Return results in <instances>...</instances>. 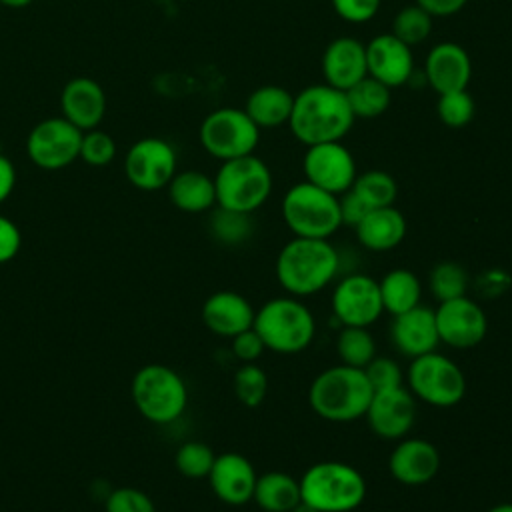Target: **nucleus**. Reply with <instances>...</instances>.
I'll list each match as a JSON object with an SVG mask.
<instances>
[{
	"mask_svg": "<svg viewBox=\"0 0 512 512\" xmlns=\"http://www.w3.org/2000/svg\"><path fill=\"white\" fill-rule=\"evenodd\" d=\"M406 382L416 400L434 408L456 406L466 394L462 368L436 350L410 360Z\"/></svg>",
	"mask_w": 512,
	"mask_h": 512,
	"instance_id": "nucleus-9",
	"label": "nucleus"
},
{
	"mask_svg": "<svg viewBox=\"0 0 512 512\" xmlns=\"http://www.w3.org/2000/svg\"><path fill=\"white\" fill-rule=\"evenodd\" d=\"M378 288L384 312H388L390 316L402 314L418 306L422 298V282L408 268H394L386 272L378 280Z\"/></svg>",
	"mask_w": 512,
	"mask_h": 512,
	"instance_id": "nucleus-29",
	"label": "nucleus"
},
{
	"mask_svg": "<svg viewBox=\"0 0 512 512\" xmlns=\"http://www.w3.org/2000/svg\"><path fill=\"white\" fill-rule=\"evenodd\" d=\"M368 428L382 440H402L416 420V398L402 384L376 390L364 414Z\"/></svg>",
	"mask_w": 512,
	"mask_h": 512,
	"instance_id": "nucleus-16",
	"label": "nucleus"
},
{
	"mask_svg": "<svg viewBox=\"0 0 512 512\" xmlns=\"http://www.w3.org/2000/svg\"><path fill=\"white\" fill-rule=\"evenodd\" d=\"M20 244L22 236L18 226L10 218L0 216V264L12 260L18 254Z\"/></svg>",
	"mask_w": 512,
	"mask_h": 512,
	"instance_id": "nucleus-46",
	"label": "nucleus"
},
{
	"mask_svg": "<svg viewBox=\"0 0 512 512\" xmlns=\"http://www.w3.org/2000/svg\"><path fill=\"white\" fill-rule=\"evenodd\" d=\"M390 338L394 348L410 360L436 350L440 338L436 330L434 310L418 304L402 314L392 316Z\"/></svg>",
	"mask_w": 512,
	"mask_h": 512,
	"instance_id": "nucleus-20",
	"label": "nucleus"
},
{
	"mask_svg": "<svg viewBox=\"0 0 512 512\" xmlns=\"http://www.w3.org/2000/svg\"><path fill=\"white\" fill-rule=\"evenodd\" d=\"M320 66H322L324 82L346 92L358 80L368 76L366 44H362L352 36L334 38L324 48Z\"/></svg>",
	"mask_w": 512,
	"mask_h": 512,
	"instance_id": "nucleus-21",
	"label": "nucleus"
},
{
	"mask_svg": "<svg viewBox=\"0 0 512 512\" xmlns=\"http://www.w3.org/2000/svg\"><path fill=\"white\" fill-rule=\"evenodd\" d=\"M256 470L252 462L240 452L218 454L208 474L214 496L228 506H244L254 496Z\"/></svg>",
	"mask_w": 512,
	"mask_h": 512,
	"instance_id": "nucleus-18",
	"label": "nucleus"
},
{
	"mask_svg": "<svg viewBox=\"0 0 512 512\" xmlns=\"http://www.w3.org/2000/svg\"><path fill=\"white\" fill-rule=\"evenodd\" d=\"M390 32L412 48L414 44L424 42L432 32V16L426 10H422L418 4L404 6L394 16Z\"/></svg>",
	"mask_w": 512,
	"mask_h": 512,
	"instance_id": "nucleus-35",
	"label": "nucleus"
},
{
	"mask_svg": "<svg viewBox=\"0 0 512 512\" xmlns=\"http://www.w3.org/2000/svg\"><path fill=\"white\" fill-rule=\"evenodd\" d=\"M474 98L466 90H454L446 94H438L436 102V114L442 124L448 128H462L474 118Z\"/></svg>",
	"mask_w": 512,
	"mask_h": 512,
	"instance_id": "nucleus-38",
	"label": "nucleus"
},
{
	"mask_svg": "<svg viewBox=\"0 0 512 512\" xmlns=\"http://www.w3.org/2000/svg\"><path fill=\"white\" fill-rule=\"evenodd\" d=\"M14 184H16L14 164L0 154V202H4L12 194Z\"/></svg>",
	"mask_w": 512,
	"mask_h": 512,
	"instance_id": "nucleus-48",
	"label": "nucleus"
},
{
	"mask_svg": "<svg viewBox=\"0 0 512 512\" xmlns=\"http://www.w3.org/2000/svg\"><path fill=\"white\" fill-rule=\"evenodd\" d=\"M434 318L440 342L456 350L474 348L488 334V316L468 294L438 302Z\"/></svg>",
	"mask_w": 512,
	"mask_h": 512,
	"instance_id": "nucleus-13",
	"label": "nucleus"
},
{
	"mask_svg": "<svg viewBox=\"0 0 512 512\" xmlns=\"http://www.w3.org/2000/svg\"><path fill=\"white\" fill-rule=\"evenodd\" d=\"M216 204L226 210L256 212L272 192V174L254 154L224 160L214 176Z\"/></svg>",
	"mask_w": 512,
	"mask_h": 512,
	"instance_id": "nucleus-6",
	"label": "nucleus"
},
{
	"mask_svg": "<svg viewBox=\"0 0 512 512\" xmlns=\"http://www.w3.org/2000/svg\"><path fill=\"white\" fill-rule=\"evenodd\" d=\"M372 394L374 390L362 368L336 364L314 376L308 388V404L322 420L344 424L364 418Z\"/></svg>",
	"mask_w": 512,
	"mask_h": 512,
	"instance_id": "nucleus-3",
	"label": "nucleus"
},
{
	"mask_svg": "<svg viewBox=\"0 0 512 512\" xmlns=\"http://www.w3.org/2000/svg\"><path fill=\"white\" fill-rule=\"evenodd\" d=\"M124 172L136 188L146 192L160 190L176 174V152L162 138H142L130 146L124 158Z\"/></svg>",
	"mask_w": 512,
	"mask_h": 512,
	"instance_id": "nucleus-15",
	"label": "nucleus"
},
{
	"mask_svg": "<svg viewBox=\"0 0 512 512\" xmlns=\"http://www.w3.org/2000/svg\"><path fill=\"white\" fill-rule=\"evenodd\" d=\"M34 0H0L2 6H8V8H24L28 4H32Z\"/></svg>",
	"mask_w": 512,
	"mask_h": 512,
	"instance_id": "nucleus-49",
	"label": "nucleus"
},
{
	"mask_svg": "<svg viewBox=\"0 0 512 512\" xmlns=\"http://www.w3.org/2000/svg\"><path fill=\"white\" fill-rule=\"evenodd\" d=\"M338 206H340L342 224H346L350 228H356L358 222L370 212V208L360 200V196L354 190H346L344 194H340Z\"/></svg>",
	"mask_w": 512,
	"mask_h": 512,
	"instance_id": "nucleus-45",
	"label": "nucleus"
},
{
	"mask_svg": "<svg viewBox=\"0 0 512 512\" xmlns=\"http://www.w3.org/2000/svg\"><path fill=\"white\" fill-rule=\"evenodd\" d=\"M468 0H416V4L426 10L432 18L434 16H452L456 12H460L466 6Z\"/></svg>",
	"mask_w": 512,
	"mask_h": 512,
	"instance_id": "nucleus-47",
	"label": "nucleus"
},
{
	"mask_svg": "<svg viewBox=\"0 0 512 512\" xmlns=\"http://www.w3.org/2000/svg\"><path fill=\"white\" fill-rule=\"evenodd\" d=\"M336 354L340 364L364 368L376 356V340L368 328L340 326L336 336Z\"/></svg>",
	"mask_w": 512,
	"mask_h": 512,
	"instance_id": "nucleus-31",
	"label": "nucleus"
},
{
	"mask_svg": "<svg viewBox=\"0 0 512 512\" xmlns=\"http://www.w3.org/2000/svg\"><path fill=\"white\" fill-rule=\"evenodd\" d=\"M168 196L172 204L182 212H206L216 204L214 178L200 170L176 172L168 182Z\"/></svg>",
	"mask_w": 512,
	"mask_h": 512,
	"instance_id": "nucleus-26",
	"label": "nucleus"
},
{
	"mask_svg": "<svg viewBox=\"0 0 512 512\" xmlns=\"http://www.w3.org/2000/svg\"><path fill=\"white\" fill-rule=\"evenodd\" d=\"M354 114L344 90L330 84H312L294 96L288 126L306 146L340 142L354 124Z\"/></svg>",
	"mask_w": 512,
	"mask_h": 512,
	"instance_id": "nucleus-2",
	"label": "nucleus"
},
{
	"mask_svg": "<svg viewBox=\"0 0 512 512\" xmlns=\"http://www.w3.org/2000/svg\"><path fill=\"white\" fill-rule=\"evenodd\" d=\"M350 190H354L370 210L392 206L398 196V184L394 176L386 170H366L362 174H356Z\"/></svg>",
	"mask_w": 512,
	"mask_h": 512,
	"instance_id": "nucleus-32",
	"label": "nucleus"
},
{
	"mask_svg": "<svg viewBox=\"0 0 512 512\" xmlns=\"http://www.w3.org/2000/svg\"><path fill=\"white\" fill-rule=\"evenodd\" d=\"M300 482V498L318 512H352L366 498V480L358 468L340 460L308 466Z\"/></svg>",
	"mask_w": 512,
	"mask_h": 512,
	"instance_id": "nucleus-4",
	"label": "nucleus"
},
{
	"mask_svg": "<svg viewBox=\"0 0 512 512\" xmlns=\"http://www.w3.org/2000/svg\"><path fill=\"white\" fill-rule=\"evenodd\" d=\"M116 156V142L114 138L98 128L82 132L80 142V158L90 166H106Z\"/></svg>",
	"mask_w": 512,
	"mask_h": 512,
	"instance_id": "nucleus-39",
	"label": "nucleus"
},
{
	"mask_svg": "<svg viewBox=\"0 0 512 512\" xmlns=\"http://www.w3.org/2000/svg\"><path fill=\"white\" fill-rule=\"evenodd\" d=\"M232 340V354L242 362V364H252L256 360H260V356L264 354L266 346L262 342V338L258 336V332L254 328H248L240 334H236Z\"/></svg>",
	"mask_w": 512,
	"mask_h": 512,
	"instance_id": "nucleus-43",
	"label": "nucleus"
},
{
	"mask_svg": "<svg viewBox=\"0 0 512 512\" xmlns=\"http://www.w3.org/2000/svg\"><path fill=\"white\" fill-rule=\"evenodd\" d=\"M424 70L428 84L438 94L466 90L472 78V60L460 44L440 42L430 48Z\"/></svg>",
	"mask_w": 512,
	"mask_h": 512,
	"instance_id": "nucleus-22",
	"label": "nucleus"
},
{
	"mask_svg": "<svg viewBox=\"0 0 512 512\" xmlns=\"http://www.w3.org/2000/svg\"><path fill=\"white\" fill-rule=\"evenodd\" d=\"M364 374L372 386V390H386V388H396L404 384V374L402 368L396 360L390 356H374L364 368Z\"/></svg>",
	"mask_w": 512,
	"mask_h": 512,
	"instance_id": "nucleus-40",
	"label": "nucleus"
},
{
	"mask_svg": "<svg viewBox=\"0 0 512 512\" xmlns=\"http://www.w3.org/2000/svg\"><path fill=\"white\" fill-rule=\"evenodd\" d=\"M62 116L72 122L78 130L86 132L98 128L106 112V94L102 86L88 78L78 76L66 82L60 94Z\"/></svg>",
	"mask_w": 512,
	"mask_h": 512,
	"instance_id": "nucleus-23",
	"label": "nucleus"
},
{
	"mask_svg": "<svg viewBox=\"0 0 512 512\" xmlns=\"http://www.w3.org/2000/svg\"><path fill=\"white\" fill-rule=\"evenodd\" d=\"M232 386L236 398L246 408H258L268 392V376L256 362L242 364L234 374Z\"/></svg>",
	"mask_w": 512,
	"mask_h": 512,
	"instance_id": "nucleus-36",
	"label": "nucleus"
},
{
	"mask_svg": "<svg viewBox=\"0 0 512 512\" xmlns=\"http://www.w3.org/2000/svg\"><path fill=\"white\" fill-rule=\"evenodd\" d=\"M440 452L438 448L424 438H408L396 440L388 456V472L390 476L404 486H422L436 478L440 472Z\"/></svg>",
	"mask_w": 512,
	"mask_h": 512,
	"instance_id": "nucleus-17",
	"label": "nucleus"
},
{
	"mask_svg": "<svg viewBox=\"0 0 512 512\" xmlns=\"http://www.w3.org/2000/svg\"><path fill=\"white\" fill-rule=\"evenodd\" d=\"M214 460H216V454L212 452V448L204 442H198V440L184 442L176 450V458H174L178 472L186 478H192V480L208 478Z\"/></svg>",
	"mask_w": 512,
	"mask_h": 512,
	"instance_id": "nucleus-37",
	"label": "nucleus"
},
{
	"mask_svg": "<svg viewBox=\"0 0 512 512\" xmlns=\"http://www.w3.org/2000/svg\"><path fill=\"white\" fill-rule=\"evenodd\" d=\"M80 142L82 130L64 116H56L38 122L30 130L26 138V152L38 168L60 170L80 158Z\"/></svg>",
	"mask_w": 512,
	"mask_h": 512,
	"instance_id": "nucleus-12",
	"label": "nucleus"
},
{
	"mask_svg": "<svg viewBox=\"0 0 512 512\" xmlns=\"http://www.w3.org/2000/svg\"><path fill=\"white\" fill-rule=\"evenodd\" d=\"M252 500L264 512H292L302 502L300 482L288 472H264L256 478Z\"/></svg>",
	"mask_w": 512,
	"mask_h": 512,
	"instance_id": "nucleus-28",
	"label": "nucleus"
},
{
	"mask_svg": "<svg viewBox=\"0 0 512 512\" xmlns=\"http://www.w3.org/2000/svg\"><path fill=\"white\" fill-rule=\"evenodd\" d=\"M302 170L306 182L336 196L350 190L358 174L354 156L340 142H322L306 146Z\"/></svg>",
	"mask_w": 512,
	"mask_h": 512,
	"instance_id": "nucleus-14",
	"label": "nucleus"
},
{
	"mask_svg": "<svg viewBox=\"0 0 512 512\" xmlns=\"http://www.w3.org/2000/svg\"><path fill=\"white\" fill-rule=\"evenodd\" d=\"M276 280L288 296L306 298L322 292L340 272V254L328 238L288 240L274 264Z\"/></svg>",
	"mask_w": 512,
	"mask_h": 512,
	"instance_id": "nucleus-1",
	"label": "nucleus"
},
{
	"mask_svg": "<svg viewBox=\"0 0 512 512\" xmlns=\"http://www.w3.org/2000/svg\"><path fill=\"white\" fill-rule=\"evenodd\" d=\"M210 230L218 242H222L226 246H238V244L246 242L254 232L252 214L226 210V208L218 206L212 212Z\"/></svg>",
	"mask_w": 512,
	"mask_h": 512,
	"instance_id": "nucleus-33",
	"label": "nucleus"
},
{
	"mask_svg": "<svg viewBox=\"0 0 512 512\" xmlns=\"http://www.w3.org/2000/svg\"><path fill=\"white\" fill-rule=\"evenodd\" d=\"M106 512H156L148 494L138 488L122 486L110 492L106 500Z\"/></svg>",
	"mask_w": 512,
	"mask_h": 512,
	"instance_id": "nucleus-41",
	"label": "nucleus"
},
{
	"mask_svg": "<svg viewBox=\"0 0 512 512\" xmlns=\"http://www.w3.org/2000/svg\"><path fill=\"white\" fill-rule=\"evenodd\" d=\"M428 288H430V294L438 302L464 296V294H468V274L460 264H456L452 260L438 262L430 270Z\"/></svg>",
	"mask_w": 512,
	"mask_h": 512,
	"instance_id": "nucleus-34",
	"label": "nucleus"
},
{
	"mask_svg": "<svg viewBox=\"0 0 512 512\" xmlns=\"http://www.w3.org/2000/svg\"><path fill=\"white\" fill-rule=\"evenodd\" d=\"M332 8L344 22L364 24L376 16L380 0H332Z\"/></svg>",
	"mask_w": 512,
	"mask_h": 512,
	"instance_id": "nucleus-42",
	"label": "nucleus"
},
{
	"mask_svg": "<svg viewBox=\"0 0 512 512\" xmlns=\"http://www.w3.org/2000/svg\"><path fill=\"white\" fill-rule=\"evenodd\" d=\"M132 398L146 420L170 424L186 410L188 390L176 370L162 364H148L132 380Z\"/></svg>",
	"mask_w": 512,
	"mask_h": 512,
	"instance_id": "nucleus-8",
	"label": "nucleus"
},
{
	"mask_svg": "<svg viewBox=\"0 0 512 512\" xmlns=\"http://www.w3.org/2000/svg\"><path fill=\"white\" fill-rule=\"evenodd\" d=\"M510 284H512V278L502 268H490V270L482 272V276H478V280H476L478 292L486 298L502 296L510 288Z\"/></svg>",
	"mask_w": 512,
	"mask_h": 512,
	"instance_id": "nucleus-44",
	"label": "nucleus"
},
{
	"mask_svg": "<svg viewBox=\"0 0 512 512\" xmlns=\"http://www.w3.org/2000/svg\"><path fill=\"white\" fill-rule=\"evenodd\" d=\"M390 90L386 84L372 76H364L354 86H350L344 94L350 104L354 118H376L382 116L390 106Z\"/></svg>",
	"mask_w": 512,
	"mask_h": 512,
	"instance_id": "nucleus-30",
	"label": "nucleus"
},
{
	"mask_svg": "<svg viewBox=\"0 0 512 512\" xmlns=\"http://www.w3.org/2000/svg\"><path fill=\"white\" fill-rule=\"evenodd\" d=\"M254 312L256 310L246 296L232 290H220L210 294L202 304V322L212 334L234 338L252 328Z\"/></svg>",
	"mask_w": 512,
	"mask_h": 512,
	"instance_id": "nucleus-24",
	"label": "nucleus"
},
{
	"mask_svg": "<svg viewBox=\"0 0 512 512\" xmlns=\"http://www.w3.org/2000/svg\"><path fill=\"white\" fill-rule=\"evenodd\" d=\"M252 328L262 338L266 350L276 354H298L316 336L314 314L294 296H278L264 302L254 312Z\"/></svg>",
	"mask_w": 512,
	"mask_h": 512,
	"instance_id": "nucleus-5",
	"label": "nucleus"
},
{
	"mask_svg": "<svg viewBox=\"0 0 512 512\" xmlns=\"http://www.w3.org/2000/svg\"><path fill=\"white\" fill-rule=\"evenodd\" d=\"M292 512H318V510H314L312 506H308V504H304V502H300Z\"/></svg>",
	"mask_w": 512,
	"mask_h": 512,
	"instance_id": "nucleus-51",
	"label": "nucleus"
},
{
	"mask_svg": "<svg viewBox=\"0 0 512 512\" xmlns=\"http://www.w3.org/2000/svg\"><path fill=\"white\" fill-rule=\"evenodd\" d=\"M294 106V94L276 84L256 88L246 100V114L258 128H276L288 124Z\"/></svg>",
	"mask_w": 512,
	"mask_h": 512,
	"instance_id": "nucleus-27",
	"label": "nucleus"
},
{
	"mask_svg": "<svg viewBox=\"0 0 512 512\" xmlns=\"http://www.w3.org/2000/svg\"><path fill=\"white\" fill-rule=\"evenodd\" d=\"M330 308L338 326L370 328L384 314L378 280L362 272L346 274L332 290Z\"/></svg>",
	"mask_w": 512,
	"mask_h": 512,
	"instance_id": "nucleus-11",
	"label": "nucleus"
},
{
	"mask_svg": "<svg viewBox=\"0 0 512 512\" xmlns=\"http://www.w3.org/2000/svg\"><path fill=\"white\" fill-rule=\"evenodd\" d=\"M488 512H512V502H500V504H494Z\"/></svg>",
	"mask_w": 512,
	"mask_h": 512,
	"instance_id": "nucleus-50",
	"label": "nucleus"
},
{
	"mask_svg": "<svg viewBox=\"0 0 512 512\" xmlns=\"http://www.w3.org/2000/svg\"><path fill=\"white\" fill-rule=\"evenodd\" d=\"M366 66L368 76L380 80L388 88H398L412 76V48L398 40L392 32L378 34L366 44Z\"/></svg>",
	"mask_w": 512,
	"mask_h": 512,
	"instance_id": "nucleus-19",
	"label": "nucleus"
},
{
	"mask_svg": "<svg viewBox=\"0 0 512 512\" xmlns=\"http://www.w3.org/2000/svg\"><path fill=\"white\" fill-rule=\"evenodd\" d=\"M282 218L288 230L302 238H330L342 226L338 196L306 180L286 190Z\"/></svg>",
	"mask_w": 512,
	"mask_h": 512,
	"instance_id": "nucleus-7",
	"label": "nucleus"
},
{
	"mask_svg": "<svg viewBox=\"0 0 512 512\" xmlns=\"http://www.w3.org/2000/svg\"><path fill=\"white\" fill-rule=\"evenodd\" d=\"M358 242L370 252H390L402 244L406 236V218L392 204L372 208L354 228Z\"/></svg>",
	"mask_w": 512,
	"mask_h": 512,
	"instance_id": "nucleus-25",
	"label": "nucleus"
},
{
	"mask_svg": "<svg viewBox=\"0 0 512 512\" xmlns=\"http://www.w3.org/2000/svg\"><path fill=\"white\" fill-rule=\"evenodd\" d=\"M198 136L202 148L224 162L254 154L260 140V128L244 108H218L202 120Z\"/></svg>",
	"mask_w": 512,
	"mask_h": 512,
	"instance_id": "nucleus-10",
	"label": "nucleus"
}]
</instances>
